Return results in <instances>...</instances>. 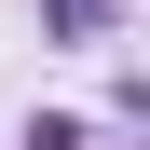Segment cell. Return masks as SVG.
Masks as SVG:
<instances>
[{
  "mask_svg": "<svg viewBox=\"0 0 150 150\" xmlns=\"http://www.w3.org/2000/svg\"><path fill=\"white\" fill-rule=\"evenodd\" d=\"M41 28H55V41H96V28H109V0H41Z\"/></svg>",
  "mask_w": 150,
  "mask_h": 150,
  "instance_id": "6da1fadb",
  "label": "cell"
},
{
  "mask_svg": "<svg viewBox=\"0 0 150 150\" xmlns=\"http://www.w3.org/2000/svg\"><path fill=\"white\" fill-rule=\"evenodd\" d=\"M28 150H82V123H28Z\"/></svg>",
  "mask_w": 150,
  "mask_h": 150,
  "instance_id": "7a4b0ae2",
  "label": "cell"
}]
</instances>
